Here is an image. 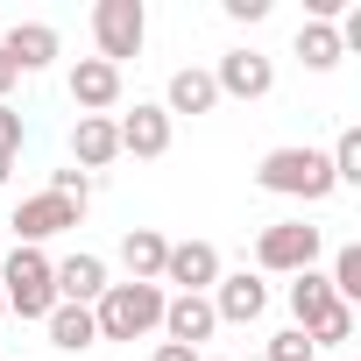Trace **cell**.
<instances>
[{
    "instance_id": "cell-1",
    "label": "cell",
    "mask_w": 361,
    "mask_h": 361,
    "mask_svg": "<svg viewBox=\"0 0 361 361\" xmlns=\"http://www.w3.org/2000/svg\"><path fill=\"white\" fill-rule=\"evenodd\" d=\"M255 185L262 192H276V199H305V206H319V199H333V163H326V149H269L262 163H255Z\"/></svg>"
},
{
    "instance_id": "cell-2",
    "label": "cell",
    "mask_w": 361,
    "mask_h": 361,
    "mask_svg": "<svg viewBox=\"0 0 361 361\" xmlns=\"http://www.w3.org/2000/svg\"><path fill=\"white\" fill-rule=\"evenodd\" d=\"M99 340H142L163 326V283H106L92 305Z\"/></svg>"
},
{
    "instance_id": "cell-3",
    "label": "cell",
    "mask_w": 361,
    "mask_h": 361,
    "mask_svg": "<svg viewBox=\"0 0 361 361\" xmlns=\"http://www.w3.org/2000/svg\"><path fill=\"white\" fill-rule=\"evenodd\" d=\"M0 298H8V312H22V319H50V312H57L50 255H43V248H15L8 262H0Z\"/></svg>"
},
{
    "instance_id": "cell-4",
    "label": "cell",
    "mask_w": 361,
    "mask_h": 361,
    "mask_svg": "<svg viewBox=\"0 0 361 361\" xmlns=\"http://www.w3.org/2000/svg\"><path fill=\"white\" fill-rule=\"evenodd\" d=\"M92 43H99V64L121 71L149 43V8H142V0H99V8H92Z\"/></svg>"
},
{
    "instance_id": "cell-5",
    "label": "cell",
    "mask_w": 361,
    "mask_h": 361,
    "mask_svg": "<svg viewBox=\"0 0 361 361\" xmlns=\"http://www.w3.org/2000/svg\"><path fill=\"white\" fill-rule=\"evenodd\" d=\"M319 262V227H305V220H276V227H262V241H255V269H269V276H298V269H312Z\"/></svg>"
},
{
    "instance_id": "cell-6",
    "label": "cell",
    "mask_w": 361,
    "mask_h": 361,
    "mask_svg": "<svg viewBox=\"0 0 361 361\" xmlns=\"http://www.w3.org/2000/svg\"><path fill=\"white\" fill-rule=\"evenodd\" d=\"M78 213H85V199H57V192L22 199V206H15V248H43V241L71 234V227H78Z\"/></svg>"
},
{
    "instance_id": "cell-7",
    "label": "cell",
    "mask_w": 361,
    "mask_h": 361,
    "mask_svg": "<svg viewBox=\"0 0 361 361\" xmlns=\"http://www.w3.org/2000/svg\"><path fill=\"white\" fill-rule=\"evenodd\" d=\"M220 276H227V269H220V248H213V241H170L163 283H177V298H206Z\"/></svg>"
},
{
    "instance_id": "cell-8",
    "label": "cell",
    "mask_w": 361,
    "mask_h": 361,
    "mask_svg": "<svg viewBox=\"0 0 361 361\" xmlns=\"http://www.w3.org/2000/svg\"><path fill=\"white\" fill-rule=\"evenodd\" d=\"M206 305H213L220 326H255V319L269 312V283L248 276V269H234V276H220V283L206 290Z\"/></svg>"
},
{
    "instance_id": "cell-9",
    "label": "cell",
    "mask_w": 361,
    "mask_h": 361,
    "mask_svg": "<svg viewBox=\"0 0 361 361\" xmlns=\"http://www.w3.org/2000/svg\"><path fill=\"white\" fill-rule=\"evenodd\" d=\"M213 85H220V99H269L276 64H269L262 50H227V57L213 64Z\"/></svg>"
},
{
    "instance_id": "cell-10",
    "label": "cell",
    "mask_w": 361,
    "mask_h": 361,
    "mask_svg": "<svg viewBox=\"0 0 361 361\" xmlns=\"http://www.w3.org/2000/svg\"><path fill=\"white\" fill-rule=\"evenodd\" d=\"M114 135H121V156H142V163L170 156V114L156 99H135V114L114 121Z\"/></svg>"
},
{
    "instance_id": "cell-11",
    "label": "cell",
    "mask_w": 361,
    "mask_h": 361,
    "mask_svg": "<svg viewBox=\"0 0 361 361\" xmlns=\"http://www.w3.org/2000/svg\"><path fill=\"white\" fill-rule=\"evenodd\" d=\"M71 106L78 114H114L121 106V71L99 64V57H78L71 64Z\"/></svg>"
},
{
    "instance_id": "cell-12",
    "label": "cell",
    "mask_w": 361,
    "mask_h": 361,
    "mask_svg": "<svg viewBox=\"0 0 361 361\" xmlns=\"http://www.w3.org/2000/svg\"><path fill=\"white\" fill-rule=\"evenodd\" d=\"M57 50H64V36H57L50 22H15V29H8V43H0V57H8L15 71H43Z\"/></svg>"
},
{
    "instance_id": "cell-13",
    "label": "cell",
    "mask_w": 361,
    "mask_h": 361,
    "mask_svg": "<svg viewBox=\"0 0 361 361\" xmlns=\"http://www.w3.org/2000/svg\"><path fill=\"white\" fill-rule=\"evenodd\" d=\"M114 156H121L114 114H78V128H71V163H78V170H106Z\"/></svg>"
},
{
    "instance_id": "cell-14",
    "label": "cell",
    "mask_w": 361,
    "mask_h": 361,
    "mask_svg": "<svg viewBox=\"0 0 361 361\" xmlns=\"http://www.w3.org/2000/svg\"><path fill=\"white\" fill-rule=\"evenodd\" d=\"M50 276H57V305H99V290H106L99 255H64V262H50Z\"/></svg>"
},
{
    "instance_id": "cell-15",
    "label": "cell",
    "mask_w": 361,
    "mask_h": 361,
    "mask_svg": "<svg viewBox=\"0 0 361 361\" xmlns=\"http://www.w3.org/2000/svg\"><path fill=\"white\" fill-rule=\"evenodd\" d=\"M163 333H170L177 347H192V354H199V340H213L220 319H213L206 298H163Z\"/></svg>"
},
{
    "instance_id": "cell-16",
    "label": "cell",
    "mask_w": 361,
    "mask_h": 361,
    "mask_svg": "<svg viewBox=\"0 0 361 361\" xmlns=\"http://www.w3.org/2000/svg\"><path fill=\"white\" fill-rule=\"evenodd\" d=\"M220 106V85H213V71H199V64H185V71H170V92H163V114L177 121V114H213Z\"/></svg>"
},
{
    "instance_id": "cell-17",
    "label": "cell",
    "mask_w": 361,
    "mask_h": 361,
    "mask_svg": "<svg viewBox=\"0 0 361 361\" xmlns=\"http://www.w3.org/2000/svg\"><path fill=\"white\" fill-rule=\"evenodd\" d=\"M163 255H170V241H163L156 227H128V234H121L128 283H163Z\"/></svg>"
},
{
    "instance_id": "cell-18",
    "label": "cell",
    "mask_w": 361,
    "mask_h": 361,
    "mask_svg": "<svg viewBox=\"0 0 361 361\" xmlns=\"http://www.w3.org/2000/svg\"><path fill=\"white\" fill-rule=\"evenodd\" d=\"M283 298H290V319H298V333H305V326H319V319H326V312L340 305V298H333V283H326L319 269H298Z\"/></svg>"
},
{
    "instance_id": "cell-19",
    "label": "cell",
    "mask_w": 361,
    "mask_h": 361,
    "mask_svg": "<svg viewBox=\"0 0 361 361\" xmlns=\"http://www.w3.org/2000/svg\"><path fill=\"white\" fill-rule=\"evenodd\" d=\"M43 326H50V347H64V354H85V347L99 340V326H92V305H57Z\"/></svg>"
},
{
    "instance_id": "cell-20",
    "label": "cell",
    "mask_w": 361,
    "mask_h": 361,
    "mask_svg": "<svg viewBox=\"0 0 361 361\" xmlns=\"http://www.w3.org/2000/svg\"><path fill=\"white\" fill-rule=\"evenodd\" d=\"M298 57H305V71H333L347 50H340V29L333 22H305L298 29Z\"/></svg>"
},
{
    "instance_id": "cell-21",
    "label": "cell",
    "mask_w": 361,
    "mask_h": 361,
    "mask_svg": "<svg viewBox=\"0 0 361 361\" xmlns=\"http://www.w3.org/2000/svg\"><path fill=\"white\" fill-rule=\"evenodd\" d=\"M333 163V185H361V128H340V142L326 149Z\"/></svg>"
},
{
    "instance_id": "cell-22",
    "label": "cell",
    "mask_w": 361,
    "mask_h": 361,
    "mask_svg": "<svg viewBox=\"0 0 361 361\" xmlns=\"http://www.w3.org/2000/svg\"><path fill=\"white\" fill-rule=\"evenodd\" d=\"M326 283H333V298H340V305H354V298H361V248H354V241L333 255V276H326Z\"/></svg>"
},
{
    "instance_id": "cell-23",
    "label": "cell",
    "mask_w": 361,
    "mask_h": 361,
    "mask_svg": "<svg viewBox=\"0 0 361 361\" xmlns=\"http://www.w3.org/2000/svg\"><path fill=\"white\" fill-rule=\"evenodd\" d=\"M347 333H354V305H333L319 326H305V340H312V347H340Z\"/></svg>"
},
{
    "instance_id": "cell-24",
    "label": "cell",
    "mask_w": 361,
    "mask_h": 361,
    "mask_svg": "<svg viewBox=\"0 0 361 361\" xmlns=\"http://www.w3.org/2000/svg\"><path fill=\"white\" fill-rule=\"evenodd\" d=\"M319 347L298 333V326H283V333H269V361H312Z\"/></svg>"
},
{
    "instance_id": "cell-25",
    "label": "cell",
    "mask_w": 361,
    "mask_h": 361,
    "mask_svg": "<svg viewBox=\"0 0 361 361\" xmlns=\"http://www.w3.org/2000/svg\"><path fill=\"white\" fill-rule=\"evenodd\" d=\"M22 135H29V128H22V114H15V106H0V156H15V149H22Z\"/></svg>"
},
{
    "instance_id": "cell-26",
    "label": "cell",
    "mask_w": 361,
    "mask_h": 361,
    "mask_svg": "<svg viewBox=\"0 0 361 361\" xmlns=\"http://www.w3.org/2000/svg\"><path fill=\"white\" fill-rule=\"evenodd\" d=\"M227 15H234V22H262V15H269V0H227Z\"/></svg>"
},
{
    "instance_id": "cell-27",
    "label": "cell",
    "mask_w": 361,
    "mask_h": 361,
    "mask_svg": "<svg viewBox=\"0 0 361 361\" xmlns=\"http://www.w3.org/2000/svg\"><path fill=\"white\" fill-rule=\"evenodd\" d=\"M149 361H199V354H192V347H177V340H163V347H156Z\"/></svg>"
},
{
    "instance_id": "cell-28",
    "label": "cell",
    "mask_w": 361,
    "mask_h": 361,
    "mask_svg": "<svg viewBox=\"0 0 361 361\" xmlns=\"http://www.w3.org/2000/svg\"><path fill=\"white\" fill-rule=\"evenodd\" d=\"M15 78H22V71H15L8 57H0V106H8V92H15Z\"/></svg>"
},
{
    "instance_id": "cell-29",
    "label": "cell",
    "mask_w": 361,
    "mask_h": 361,
    "mask_svg": "<svg viewBox=\"0 0 361 361\" xmlns=\"http://www.w3.org/2000/svg\"><path fill=\"white\" fill-rule=\"evenodd\" d=\"M8 170H15V156H0V185H8Z\"/></svg>"
},
{
    "instance_id": "cell-30",
    "label": "cell",
    "mask_w": 361,
    "mask_h": 361,
    "mask_svg": "<svg viewBox=\"0 0 361 361\" xmlns=\"http://www.w3.org/2000/svg\"><path fill=\"white\" fill-rule=\"evenodd\" d=\"M0 319H8V298H0Z\"/></svg>"
},
{
    "instance_id": "cell-31",
    "label": "cell",
    "mask_w": 361,
    "mask_h": 361,
    "mask_svg": "<svg viewBox=\"0 0 361 361\" xmlns=\"http://www.w3.org/2000/svg\"><path fill=\"white\" fill-rule=\"evenodd\" d=\"M0 361H8V354H0Z\"/></svg>"
}]
</instances>
